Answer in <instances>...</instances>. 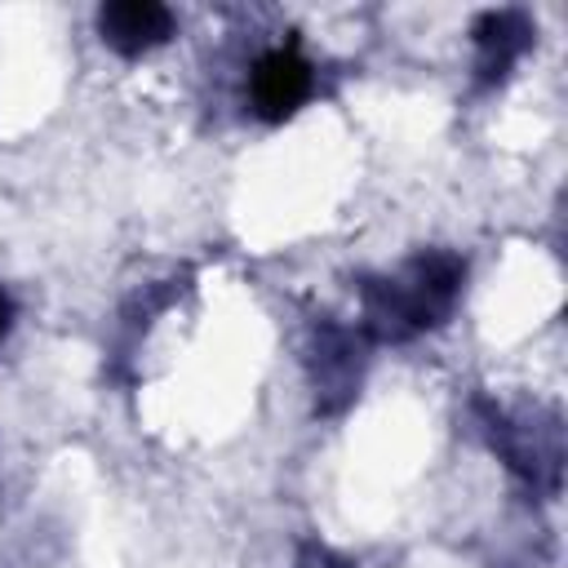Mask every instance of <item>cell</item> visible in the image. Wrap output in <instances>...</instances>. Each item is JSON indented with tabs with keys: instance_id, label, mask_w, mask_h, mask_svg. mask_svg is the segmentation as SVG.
<instances>
[{
	"instance_id": "6da1fadb",
	"label": "cell",
	"mask_w": 568,
	"mask_h": 568,
	"mask_svg": "<svg viewBox=\"0 0 568 568\" xmlns=\"http://www.w3.org/2000/svg\"><path fill=\"white\" fill-rule=\"evenodd\" d=\"M466 284V262L457 253H417L395 275L359 284V333L364 342H413L439 328Z\"/></svg>"
},
{
	"instance_id": "7a4b0ae2",
	"label": "cell",
	"mask_w": 568,
	"mask_h": 568,
	"mask_svg": "<svg viewBox=\"0 0 568 568\" xmlns=\"http://www.w3.org/2000/svg\"><path fill=\"white\" fill-rule=\"evenodd\" d=\"M484 417V435L493 444V453L537 493H555L559 488V466H564V439H559V422L555 417H524V413H506L497 404H479Z\"/></svg>"
},
{
	"instance_id": "3957f363",
	"label": "cell",
	"mask_w": 568,
	"mask_h": 568,
	"mask_svg": "<svg viewBox=\"0 0 568 568\" xmlns=\"http://www.w3.org/2000/svg\"><path fill=\"white\" fill-rule=\"evenodd\" d=\"M311 93H315V67L297 44H271L253 58L244 98L257 120L280 124L293 111H302L311 102Z\"/></svg>"
},
{
	"instance_id": "277c9868",
	"label": "cell",
	"mask_w": 568,
	"mask_h": 568,
	"mask_svg": "<svg viewBox=\"0 0 568 568\" xmlns=\"http://www.w3.org/2000/svg\"><path fill=\"white\" fill-rule=\"evenodd\" d=\"M359 373H364V333L324 320L315 328V346H311V382H315L320 408L337 413L355 395Z\"/></svg>"
},
{
	"instance_id": "5b68a950",
	"label": "cell",
	"mask_w": 568,
	"mask_h": 568,
	"mask_svg": "<svg viewBox=\"0 0 568 568\" xmlns=\"http://www.w3.org/2000/svg\"><path fill=\"white\" fill-rule=\"evenodd\" d=\"M532 18L524 9H488L475 18L470 40H475V84L493 89L510 75V67L532 49Z\"/></svg>"
},
{
	"instance_id": "8992f818",
	"label": "cell",
	"mask_w": 568,
	"mask_h": 568,
	"mask_svg": "<svg viewBox=\"0 0 568 568\" xmlns=\"http://www.w3.org/2000/svg\"><path fill=\"white\" fill-rule=\"evenodd\" d=\"M173 9L155 0H111L98 9V36L120 58H142L173 36Z\"/></svg>"
},
{
	"instance_id": "52a82bcc",
	"label": "cell",
	"mask_w": 568,
	"mask_h": 568,
	"mask_svg": "<svg viewBox=\"0 0 568 568\" xmlns=\"http://www.w3.org/2000/svg\"><path fill=\"white\" fill-rule=\"evenodd\" d=\"M293 568H351L342 555H333L328 546H320V541H306L302 550H297V564Z\"/></svg>"
},
{
	"instance_id": "ba28073f",
	"label": "cell",
	"mask_w": 568,
	"mask_h": 568,
	"mask_svg": "<svg viewBox=\"0 0 568 568\" xmlns=\"http://www.w3.org/2000/svg\"><path fill=\"white\" fill-rule=\"evenodd\" d=\"M9 320H13V306H9V293L0 288V342H4V333H9Z\"/></svg>"
}]
</instances>
